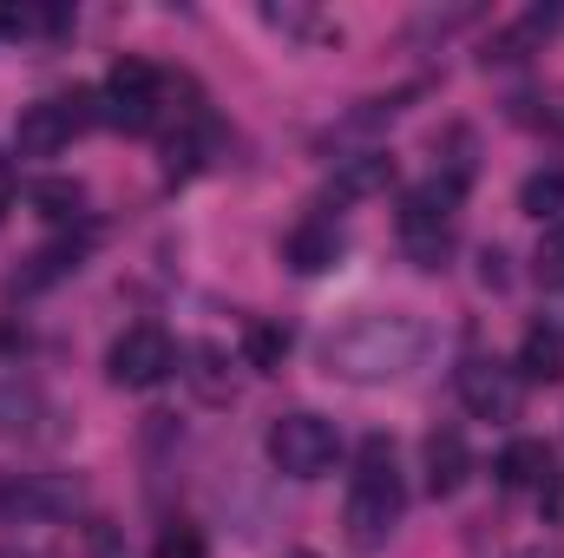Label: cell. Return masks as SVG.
Returning <instances> with one entry per match:
<instances>
[{
	"instance_id": "e0dca14e",
	"label": "cell",
	"mask_w": 564,
	"mask_h": 558,
	"mask_svg": "<svg viewBox=\"0 0 564 558\" xmlns=\"http://www.w3.org/2000/svg\"><path fill=\"white\" fill-rule=\"evenodd\" d=\"M243 355H250V368H282V355H289V329H276V322H250L243 329Z\"/></svg>"
},
{
	"instance_id": "5bb4252c",
	"label": "cell",
	"mask_w": 564,
	"mask_h": 558,
	"mask_svg": "<svg viewBox=\"0 0 564 558\" xmlns=\"http://www.w3.org/2000/svg\"><path fill=\"white\" fill-rule=\"evenodd\" d=\"M545 480H552V447L545 440H512L499 453V486L525 493V486H545Z\"/></svg>"
},
{
	"instance_id": "8fae6325",
	"label": "cell",
	"mask_w": 564,
	"mask_h": 558,
	"mask_svg": "<svg viewBox=\"0 0 564 558\" xmlns=\"http://www.w3.org/2000/svg\"><path fill=\"white\" fill-rule=\"evenodd\" d=\"M73 506V493L59 486V480H0V519H20V526H33V519H53V513H66Z\"/></svg>"
},
{
	"instance_id": "9a60e30c",
	"label": "cell",
	"mask_w": 564,
	"mask_h": 558,
	"mask_svg": "<svg viewBox=\"0 0 564 558\" xmlns=\"http://www.w3.org/2000/svg\"><path fill=\"white\" fill-rule=\"evenodd\" d=\"M519 211L539 217V224H558L564 217V171L558 164H552V171H532V178L519 184Z\"/></svg>"
},
{
	"instance_id": "4fadbf2b",
	"label": "cell",
	"mask_w": 564,
	"mask_h": 558,
	"mask_svg": "<svg viewBox=\"0 0 564 558\" xmlns=\"http://www.w3.org/2000/svg\"><path fill=\"white\" fill-rule=\"evenodd\" d=\"M558 375H564V329L532 322L525 342H519V382H558Z\"/></svg>"
},
{
	"instance_id": "277c9868",
	"label": "cell",
	"mask_w": 564,
	"mask_h": 558,
	"mask_svg": "<svg viewBox=\"0 0 564 558\" xmlns=\"http://www.w3.org/2000/svg\"><path fill=\"white\" fill-rule=\"evenodd\" d=\"M459 197H466V191L446 184V178H426L421 191H408V204H401V244H408V257H414L421 270H440V264H446Z\"/></svg>"
},
{
	"instance_id": "d6986e66",
	"label": "cell",
	"mask_w": 564,
	"mask_h": 558,
	"mask_svg": "<svg viewBox=\"0 0 564 558\" xmlns=\"http://www.w3.org/2000/svg\"><path fill=\"white\" fill-rule=\"evenodd\" d=\"M532 277L545 282V289H564V217H558V224H545L539 257H532Z\"/></svg>"
},
{
	"instance_id": "44dd1931",
	"label": "cell",
	"mask_w": 564,
	"mask_h": 558,
	"mask_svg": "<svg viewBox=\"0 0 564 558\" xmlns=\"http://www.w3.org/2000/svg\"><path fill=\"white\" fill-rule=\"evenodd\" d=\"M512 558H552V552L545 546H525V552H512Z\"/></svg>"
},
{
	"instance_id": "8992f818",
	"label": "cell",
	"mask_w": 564,
	"mask_h": 558,
	"mask_svg": "<svg viewBox=\"0 0 564 558\" xmlns=\"http://www.w3.org/2000/svg\"><path fill=\"white\" fill-rule=\"evenodd\" d=\"M93 119H99V112H93L86 93H73V99H40V106L20 112L13 144H20V158H53V151H66V144L79 139Z\"/></svg>"
},
{
	"instance_id": "5b68a950",
	"label": "cell",
	"mask_w": 564,
	"mask_h": 558,
	"mask_svg": "<svg viewBox=\"0 0 564 558\" xmlns=\"http://www.w3.org/2000/svg\"><path fill=\"white\" fill-rule=\"evenodd\" d=\"M158 66L151 60H119L106 73V93H99V119L119 126V132H151L158 126Z\"/></svg>"
},
{
	"instance_id": "ffe728a7",
	"label": "cell",
	"mask_w": 564,
	"mask_h": 558,
	"mask_svg": "<svg viewBox=\"0 0 564 558\" xmlns=\"http://www.w3.org/2000/svg\"><path fill=\"white\" fill-rule=\"evenodd\" d=\"M158 558H210V552H204V533L197 526H171L158 539Z\"/></svg>"
},
{
	"instance_id": "7a4b0ae2",
	"label": "cell",
	"mask_w": 564,
	"mask_h": 558,
	"mask_svg": "<svg viewBox=\"0 0 564 558\" xmlns=\"http://www.w3.org/2000/svg\"><path fill=\"white\" fill-rule=\"evenodd\" d=\"M408 513V486H401V466H394V440H361V460H355V480H348V539L355 546H388L394 526Z\"/></svg>"
},
{
	"instance_id": "52a82bcc",
	"label": "cell",
	"mask_w": 564,
	"mask_h": 558,
	"mask_svg": "<svg viewBox=\"0 0 564 558\" xmlns=\"http://www.w3.org/2000/svg\"><path fill=\"white\" fill-rule=\"evenodd\" d=\"M171 368H177V348H171V335H164L158 322L126 329V335L112 342V355H106V375H112L119 388H158Z\"/></svg>"
},
{
	"instance_id": "30bf717a",
	"label": "cell",
	"mask_w": 564,
	"mask_h": 558,
	"mask_svg": "<svg viewBox=\"0 0 564 558\" xmlns=\"http://www.w3.org/2000/svg\"><path fill=\"white\" fill-rule=\"evenodd\" d=\"M466 473H473L466 433H459V427H433V433H426V493H433V500H453V493L466 486Z\"/></svg>"
},
{
	"instance_id": "7402d4cb",
	"label": "cell",
	"mask_w": 564,
	"mask_h": 558,
	"mask_svg": "<svg viewBox=\"0 0 564 558\" xmlns=\"http://www.w3.org/2000/svg\"><path fill=\"white\" fill-rule=\"evenodd\" d=\"M289 558H315V552H289Z\"/></svg>"
},
{
	"instance_id": "9c48e42d",
	"label": "cell",
	"mask_w": 564,
	"mask_h": 558,
	"mask_svg": "<svg viewBox=\"0 0 564 558\" xmlns=\"http://www.w3.org/2000/svg\"><path fill=\"white\" fill-rule=\"evenodd\" d=\"M282 264H289L295 277L335 270V264H341V224H335V217H302V224L282 237Z\"/></svg>"
},
{
	"instance_id": "6da1fadb",
	"label": "cell",
	"mask_w": 564,
	"mask_h": 558,
	"mask_svg": "<svg viewBox=\"0 0 564 558\" xmlns=\"http://www.w3.org/2000/svg\"><path fill=\"white\" fill-rule=\"evenodd\" d=\"M426 355V322L421 315H401V309H368L355 322H341L335 335H322V368L341 375V382H394L408 375Z\"/></svg>"
},
{
	"instance_id": "3957f363",
	"label": "cell",
	"mask_w": 564,
	"mask_h": 558,
	"mask_svg": "<svg viewBox=\"0 0 564 558\" xmlns=\"http://www.w3.org/2000/svg\"><path fill=\"white\" fill-rule=\"evenodd\" d=\"M263 453H270V466H276V473H289V480H322V473L335 466V453H341V433H335L322 415L295 408V415L270 420Z\"/></svg>"
},
{
	"instance_id": "ba28073f",
	"label": "cell",
	"mask_w": 564,
	"mask_h": 558,
	"mask_svg": "<svg viewBox=\"0 0 564 558\" xmlns=\"http://www.w3.org/2000/svg\"><path fill=\"white\" fill-rule=\"evenodd\" d=\"M459 401L479 420H512L519 415V368H506V362H492V355H473V362L459 368Z\"/></svg>"
},
{
	"instance_id": "ac0fdd59",
	"label": "cell",
	"mask_w": 564,
	"mask_h": 558,
	"mask_svg": "<svg viewBox=\"0 0 564 558\" xmlns=\"http://www.w3.org/2000/svg\"><path fill=\"white\" fill-rule=\"evenodd\" d=\"M26 197H33V211H40V217H53V224L79 217V184H66V178H40Z\"/></svg>"
},
{
	"instance_id": "2e32d148",
	"label": "cell",
	"mask_w": 564,
	"mask_h": 558,
	"mask_svg": "<svg viewBox=\"0 0 564 558\" xmlns=\"http://www.w3.org/2000/svg\"><path fill=\"white\" fill-rule=\"evenodd\" d=\"M79 257H86V237H59V244H46L40 257H33V270H26V282H59L79 270Z\"/></svg>"
},
{
	"instance_id": "7c38bea8",
	"label": "cell",
	"mask_w": 564,
	"mask_h": 558,
	"mask_svg": "<svg viewBox=\"0 0 564 558\" xmlns=\"http://www.w3.org/2000/svg\"><path fill=\"white\" fill-rule=\"evenodd\" d=\"M394 184V158L388 151H355V158H341L335 164V197H375V191H388Z\"/></svg>"
}]
</instances>
